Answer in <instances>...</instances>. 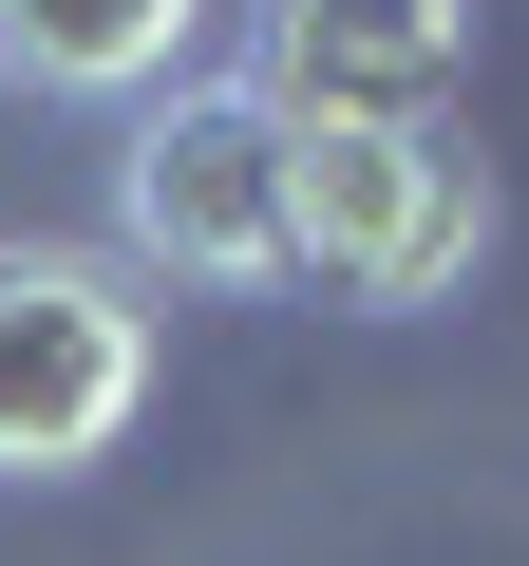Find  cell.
Returning <instances> with one entry per match:
<instances>
[{
  "mask_svg": "<svg viewBox=\"0 0 529 566\" xmlns=\"http://www.w3.org/2000/svg\"><path fill=\"white\" fill-rule=\"evenodd\" d=\"M152 397V283L114 245H0V472L58 491Z\"/></svg>",
  "mask_w": 529,
  "mask_h": 566,
  "instance_id": "7a4b0ae2",
  "label": "cell"
},
{
  "mask_svg": "<svg viewBox=\"0 0 529 566\" xmlns=\"http://www.w3.org/2000/svg\"><path fill=\"white\" fill-rule=\"evenodd\" d=\"M491 245V170L473 133H284V283H322V303H435V283H473Z\"/></svg>",
  "mask_w": 529,
  "mask_h": 566,
  "instance_id": "6da1fadb",
  "label": "cell"
},
{
  "mask_svg": "<svg viewBox=\"0 0 529 566\" xmlns=\"http://www.w3.org/2000/svg\"><path fill=\"white\" fill-rule=\"evenodd\" d=\"M227 0H0V76L20 95H170V57Z\"/></svg>",
  "mask_w": 529,
  "mask_h": 566,
  "instance_id": "5b68a950",
  "label": "cell"
},
{
  "mask_svg": "<svg viewBox=\"0 0 529 566\" xmlns=\"http://www.w3.org/2000/svg\"><path fill=\"white\" fill-rule=\"evenodd\" d=\"M473 57V0H246V76L284 133H435Z\"/></svg>",
  "mask_w": 529,
  "mask_h": 566,
  "instance_id": "277c9868",
  "label": "cell"
},
{
  "mask_svg": "<svg viewBox=\"0 0 529 566\" xmlns=\"http://www.w3.org/2000/svg\"><path fill=\"white\" fill-rule=\"evenodd\" d=\"M114 264L133 283H284V114L264 95H133L114 133Z\"/></svg>",
  "mask_w": 529,
  "mask_h": 566,
  "instance_id": "3957f363",
  "label": "cell"
}]
</instances>
